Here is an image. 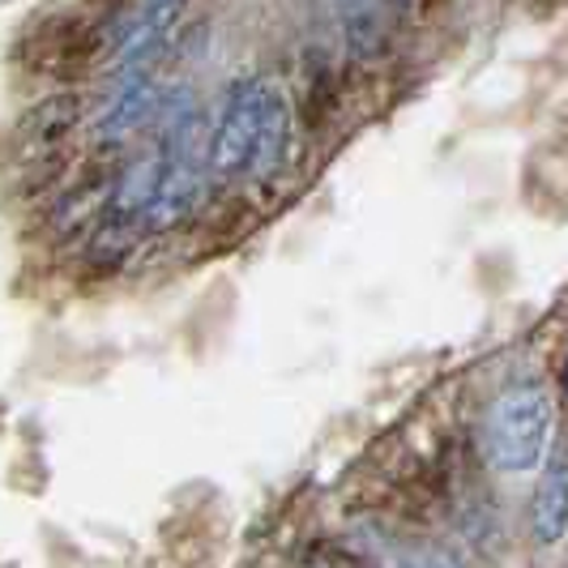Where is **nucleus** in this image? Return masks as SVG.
I'll use <instances>...</instances> for the list:
<instances>
[{"label":"nucleus","mask_w":568,"mask_h":568,"mask_svg":"<svg viewBox=\"0 0 568 568\" xmlns=\"http://www.w3.org/2000/svg\"><path fill=\"white\" fill-rule=\"evenodd\" d=\"M291 159V108L265 78L231 82L223 112L205 138V168L223 180L270 184Z\"/></svg>","instance_id":"f257e3e1"},{"label":"nucleus","mask_w":568,"mask_h":568,"mask_svg":"<svg viewBox=\"0 0 568 568\" xmlns=\"http://www.w3.org/2000/svg\"><path fill=\"white\" fill-rule=\"evenodd\" d=\"M484 449L487 462L505 475H530L542 466L556 436V398L542 381H513L484 410Z\"/></svg>","instance_id":"f03ea898"},{"label":"nucleus","mask_w":568,"mask_h":568,"mask_svg":"<svg viewBox=\"0 0 568 568\" xmlns=\"http://www.w3.org/2000/svg\"><path fill=\"white\" fill-rule=\"evenodd\" d=\"M154 108H159L154 73H115L112 90H108L103 108L94 115V138L103 145L124 142L154 115Z\"/></svg>","instance_id":"7ed1b4c3"},{"label":"nucleus","mask_w":568,"mask_h":568,"mask_svg":"<svg viewBox=\"0 0 568 568\" xmlns=\"http://www.w3.org/2000/svg\"><path fill=\"white\" fill-rule=\"evenodd\" d=\"M530 535L539 547H556L568 535V445H551L542 457L530 500Z\"/></svg>","instance_id":"20e7f679"},{"label":"nucleus","mask_w":568,"mask_h":568,"mask_svg":"<svg viewBox=\"0 0 568 568\" xmlns=\"http://www.w3.org/2000/svg\"><path fill=\"white\" fill-rule=\"evenodd\" d=\"M351 57L381 60L394 43V0H334Z\"/></svg>","instance_id":"39448f33"},{"label":"nucleus","mask_w":568,"mask_h":568,"mask_svg":"<svg viewBox=\"0 0 568 568\" xmlns=\"http://www.w3.org/2000/svg\"><path fill=\"white\" fill-rule=\"evenodd\" d=\"M394 568H462V560L449 556V551H440V547H415Z\"/></svg>","instance_id":"423d86ee"},{"label":"nucleus","mask_w":568,"mask_h":568,"mask_svg":"<svg viewBox=\"0 0 568 568\" xmlns=\"http://www.w3.org/2000/svg\"><path fill=\"white\" fill-rule=\"evenodd\" d=\"M560 389H565V398H568V355H565V368H560Z\"/></svg>","instance_id":"0eeeda50"},{"label":"nucleus","mask_w":568,"mask_h":568,"mask_svg":"<svg viewBox=\"0 0 568 568\" xmlns=\"http://www.w3.org/2000/svg\"><path fill=\"white\" fill-rule=\"evenodd\" d=\"M394 4H398V0H394Z\"/></svg>","instance_id":"6e6552de"}]
</instances>
